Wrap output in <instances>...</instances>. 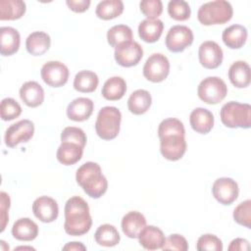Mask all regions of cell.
Returning a JSON list of instances; mask_svg holds the SVG:
<instances>
[{"mask_svg":"<svg viewBox=\"0 0 251 251\" xmlns=\"http://www.w3.org/2000/svg\"><path fill=\"white\" fill-rule=\"evenodd\" d=\"M66 233L72 236H80L87 233L92 226V219L89 213L87 202L80 196H73L65 204Z\"/></svg>","mask_w":251,"mask_h":251,"instance_id":"1","label":"cell"},{"mask_svg":"<svg viewBox=\"0 0 251 251\" xmlns=\"http://www.w3.org/2000/svg\"><path fill=\"white\" fill-rule=\"evenodd\" d=\"M75 179L83 191L94 199L100 198L108 189L107 178L103 176L100 166L95 162H86L81 165L76 170Z\"/></svg>","mask_w":251,"mask_h":251,"instance_id":"2","label":"cell"},{"mask_svg":"<svg viewBox=\"0 0 251 251\" xmlns=\"http://www.w3.org/2000/svg\"><path fill=\"white\" fill-rule=\"evenodd\" d=\"M233 10L229 2L217 0L204 3L200 6L197 18L204 25H224L232 18Z\"/></svg>","mask_w":251,"mask_h":251,"instance_id":"3","label":"cell"},{"mask_svg":"<svg viewBox=\"0 0 251 251\" xmlns=\"http://www.w3.org/2000/svg\"><path fill=\"white\" fill-rule=\"evenodd\" d=\"M222 123L230 128H249L251 126V106L247 103L229 101L220 112Z\"/></svg>","mask_w":251,"mask_h":251,"instance_id":"4","label":"cell"},{"mask_svg":"<svg viewBox=\"0 0 251 251\" xmlns=\"http://www.w3.org/2000/svg\"><path fill=\"white\" fill-rule=\"evenodd\" d=\"M122 114L120 110L113 106H106L100 109L96 123L95 130L97 135L104 140L116 138L120 132Z\"/></svg>","mask_w":251,"mask_h":251,"instance_id":"5","label":"cell"},{"mask_svg":"<svg viewBox=\"0 0 251 251\" xmlns=\"http://www.w3.org/2000/svg\"><path fill=\"white\" fill-rule=\"evenodd\" d=\"M197 94L204 103L215 105L225 99L227 94V86L222 78L208 76L199 83Z\"/></svg>","mask_w":251,"mask_h":251,"instance_id":"6","label":"cell"},{"mask_svg":"<svg viewBox=\"0 0 251 251\" xmlns=\"http://www.w3.org/2000/svg\"><path fill=\"white\" fill-rule=\"evenodd\" d=\"M170 73V62L161 53L152 54L143 66V75L152 82H161L167 78Z\"/></svg>","mask_w":251,"mask_h":251,"instance_id":"7","label":"cell"},{"mask_svg":"<svg viewBox=\"0 0 251 251\" xmlns=\"http://www.w3.org/2000/svg\"><path fill=\"white\" fill-rule=\"evenodd\" d=\"M194 35L191 30L186 25H174L172 26L165 38V43L167 48L174 52H182L186 47L190 46L193 42Z\"/></svg>","mask_w":251,"mask_h":251,"instance_id":"8","label":"cell"},{"mask_svg":"<svg viewBox=\"0 0 251 251\" xmlns=\"http://www.w3.org/2000/svg\"><path fill=\"white\" fill-rule=\"evenodd\" d=\"M41 78L51 87H61L69 79L68 67L59 61H49L45 63L40 71Z\"/></svg>","mask_w":251,"mask_h":251,"instance_id":"9","label":"cell"},{"mask_svg":"<svg viewBox=\"0 0 251 251\" xmlns=\"http://www.w3.org/2000/svg\"><path fill=\"white\" fill-rule=\"evenodd\" d=\"M34 133V125L29 120H21L11 125L5 132V144L13 148L20 143L27 142Z\"/></svg>","mask_w":251,"mask_h":251,"instance_id":"10","label":"cell"},{"mask_svg":"<svg viewBox=\"0 0 251 251\" xmlns=\"http://www.w3.org/2000/svg\"><path fill=\"white\" fill-rule=\"evenodd\" d=\"M212 193L215 199L221 204L230 205L238 197V184L230 177H221L214 181Z\"/></svg>","mask_w":251,"mask_h":251,"instance_id":"11","label":"cell"},{"mask_svg":"<svg viewBox=\"0 0 251 251\" xmlns=\"http://www.w3.org/2000/svg\"><path fill=\"white\" fill-rule=\"evenodd\" d=\"M116 62L125 68L137 65L143 57V49L136 41H128L115 48Z\"/></svg>","mask_w":251,"mask_h":251,"instance_id":"12","label":"cell"},{"mask_svg":"<svg viewBox=\"0 0 251 251\" xmlns=\"http://www.w3.org/2000/svg\"><path fill=\"white\" fill-rule=\"evenodd\" d=\"M160 151L163 157L170 161H177L186 151L184 135L171 134L160 138Z\"/></svg>","mask_w":251,"mask_h":251,"instance_id":"13","label":"cell"},{"mask_svg":"<svg viewBox=\"0 0 251 251\" xmlns=\"http://www.w3.org/2000/svg\"><path fill=\"white\" fill-rule=\"evenodd\" d=\"M198 57L200 64L204 68L213 70L222 64L224 54L221 46L217 42L208 40L199 46Z\"/></svg>","mask_w":251,"mask_h":251,"instance_id":"14","label":"cell"},{"mask_svg":"<svg viewBox=\"0 0 251 251\" xmlns=\"http://www.w3.org/2000/svg\"><path fill=\"white\" fill-rule=\"evenodd\" d=\"M34 216L42 223H52L59 215V207L55 199L49 196H40L32 203Z\"/></svg>","mask_w":251,"mask_h":251,"instance_id":"15","label":"cell"},{"mask_svg":"<svg viewBox=\"0 0 251 251\" xmlns=\"http://www.w3.org/2000/svg\"><path fill=\"white\" fill-rule=\"evenodd\" d=\"M94 103L86 97H78L73 100L67 108V116L75 122H83L87 120L93 112Z\"/></svg>","mask_w":251,"mask_h":251,"instance_id":"16","label":"cell"},{"mask_svg":"<svg viewBox=\"0 0 251 251\" xmlns=\"http://www.w3.org/2000/svg\"><path fill=\"white\" fill-rule=\"evenodd\" d=\"M20 97L26 106L35 108L43 103L44 90L38 82L26 81L20 88Z\"/></svg>","mask_w":251,"mask_h":251,"instance_id":"17","label":"cell"},{"mask_svg":"<svg viewBox=\"0 0 251 251\" xmlns=\"http://www.w3.org/2000/svg\"><path fill=\"white\" fill-rule=\"evenodd\" d=\"M121 225L123 232L127 237L138 238V235L146 226V219L141 213L130 211L123 217Z\"/></svg>","mask_w":251,"mask_h":251,"instance_id":"18","label":"cell"},{"mask_svg":"<svg viewBox=\"0 0 251 251\" xmlns=\"http://www.w3.org/2000/svg\"><path fill=\"white\" fill-rule=\"evenodd\" d=\"M21 44L19 31L11 26H2L0 28V53L2 56H11L15 54Z\"/></svg>","mask_w":251,"mask_h":251,"instance_id":"19","label":"cell"},{"mask_svg":"<svg viewBox=\"0 0 251 251\" xmlns=\"http://www.w3.org/2000/svg\"><path fill=\"white\" fill-rule=\"evenodd\" d=\"M189 123L193 130L201 134H207L214 126V116L209 110L199 107L190 113Z\"/></svg>","mask_w":251,"mask_h":251,"instance_id":"20","label":"cell"},{"mask_svg":"<svg viewBox=\"0 0 251 251\" xmlns=\"http://www.w3.org/2000/svg\"><path fill=\"white\" fill-rule=\"evenodd\" d=\"M140 245L147 250L162 249L166 237L163 231L154 226H145L138 235Z\"/></svg>","mask_w":251,"mask_h":251,"instance_id":"21","label":"cell"},{"mask_svg":"<svg viewBox=\"0 0 251 251\" xmlns=\"http://www.w3.org/2000/svg\"><path fill=\"white\" fill-rule=\"evenodd\" d=\"M12 235L20 241H31L38 235V226L29 218H21L14 223Z\"/></svg>","mask_w":251,"mask_h":251,"instance_id":"22","label":"cell"},{"mask_svg":"<svg viewBox=\"0 0 251 251\" xmlns=\"http://www.w3.org/2000/svg\"><path fill=\"white\" fill-rule=\"evenodd\" d=\"M248 36L247 28L241 25H232L223 31L222 38L224 43L230 49L241 48Z\"/></svg>","mask_w":251,"mask_h":251,"instance_id":"23","label":"cell"},{"mask_svg":"<svg viewBox=\"0 0 251 251\" xmlns=\"http://www.w3.org/2000/svg\"><path fill=\"white\" fill-rule=\"evenodd\" d=\"M164 29V24L161 20H143L138 25V34L139 37L147 42V43H154L162 35Z\"/></svg>","mask_w":251,"mask_h":251,"instance_id":"24","label":"cell"},{"mask_svg":"<svg viewBox=\"0 0 251 251\" xmlns=\"http://www.w3.org/2000/svg\"><path fill=\"white\" fill-rule=\"evenodd\" d=\"M228 78L237 88H244L250 84V67L244 61L234 62L228 69Z\"/></svg>","mask_w":251,"mask_h":251,"instance_id":"25","label":"cell"},{"mask_svg":"<svg viewBox=\"0 0 251 251\" xmlns=\"http://www.w3.org/2000/svg\"><path fill=\"white\" fill-rule=\"evenodd\" d=\"M51 44L50 36L44 31H34L25 40V47L29 54L41 56L48 51Z\"/></svg>","mask_w":251,"mask_h":251,"instance_id":"26","label":"cell"},{"mask_svg":"<svg viewBox=\"0 0 251 251\" xmlns=\"http://www.w3.org/2000/svg\"><path fill=\"white\" fill-rule=\"evenodd\" d=\"M83 154V148L73 142H62L59 146L56 156L58 161L65 165L71 166L77 163Z\"/></svg>","mask_w":251,"mask_h":251,"instance_id":"27","label":"cell"},{"mask_svg":"<svg viewBox=\"0 0 251 251\" xmlns=\"http://www.w3.org/2000/svg\"><path fill=\"white\" fill-rule=\"evenodd\" d=\"M151 103L152 97L149 91L137 89L130 94L127 100V108L134 115H142L149 110Z\"/></svg>","mask_w":251,"mask_h":251,"instance_id":"28","label":"cell"},{"mask_svg":"<svg viewBox=\"0 0 251 251\" xmlns=\"http://www.w3.org/2000/svg\"><path fill=\"white\" fill-rule=\"evenodd\" d=\"M126 92V80L121 76H113L108 78L101 90L102 96L110 101H116L123 98Z\"/></svg>","mask_w":251,"mask_h":251,"instance_id":"29","label":"cell"},{"mask_svg":"<svg viewBox=\"0 0 251 251\" xmlns=\"http://www.w3.org/2000/svg\"><path fill=\"white\" fill-rule=\"evenodd\" d=\"M25 3L22 0H1L0 20L14 21L22 18L25 13Z\"/></svg>","mask_w":251,"mask_h":251,"instance_id":"30","label":"cell"},{"mask_svg":"<svg viewBox=\"0 0 251 251\" xmlns=\"http://www.w3.org/2000/svg\"><path fill=\"white\" fill-rule=\"evenodd\" d=\"M96 243L105 247H113L119 244L121 236L117 228L110 224L101 225L94 233Z\"/></svg>","mask_w":251,"mask_h":251,"instance_id":"31","label":"cell"},{"mask_svg":"<svg viewBox=\"0 0 251 251\" xmlns=\"http://www.w3.org/2000/svg\"><path fill=\"white\" fill-rule=\"evenodd\" d=\"M99 83V78L97 75L88 70L78 72L74 79V87L76 91L82 93L93 92Z\"/></svg>","mask_w":251,"mask_h":251,"instance_id":"32","label":"cell"},{"mask_svg":"<svg viewBox=\"0 0 251 251\" xmlns=\"http://www.w3.org/2000/svg\"><path fill=\"white\" fill-rule=\"evenodd\" d=\"M124 3L121 0H103L96 6L95 14L99 19L109 21L122 15Z\"/></svg>","mask_w":251,"mask_h":251,"instance_id":"33","label":"cell"},{"mask_svg":"<svg viewBox=\"0 0 251 251\" xmlns=\"http://www.w3.org/2000/svg\"><path fill=\"white\" fill-rule=\"evenodd\" d=\"M108 43L117 48L123 43L132 40V30L126 25H117L112 26L107 32Z\"/></svg>","mask_w":251,"mask_h":251,"instance_id":"34","label":"cell"},{"mask_svg":"<svg viewBox=\"0 0 251 251\" xmlns=\"http://www.w3.org/2000/svg\"><path fill=\"white\" fill-rule=\"evenodd\" d=\"M171 134H178L185 136V129L183 124L176 118H168L163 120L158 127L159 138Z\"/></svg>","mask_w":251,"mask_h":251,"instance_id":"35","label":"cell"},{"mask_svg":"<svg viewBox=\"0 0 251 251\" xmlns=\"http://www.w3.org/2000/svg\"><path fill=\"white\" fill-rule=\"evenodd\" d=\"M168 13L172 19L181 22L190 18L191 9L186 1L173 0L168 4Z\"/></svg>","mask_w":251,"mask_h":251,"instance_id":"36","label":"cell"},{"mask_svg":"<svg viewBox=\"0 0 251 251\" xmlns=\"http://www.w3.org/2000/svg\"><path fill=\"white\" fill-rule=\"evenodd\" d=\"M0 112L3 121H12L22 114V107L15 99L8 97L1 101Z\"/></svg>","mask_w":251,"mask_h":251,"instance_id":"37","label":"cell"},{"mask_svg":"<svg viewBox=\"0 0 251 251\" xmlns=\"http://www.w3.org/2000/svg\"><path fill=\"white\" fill-rule=\"evenodd\" d=\"M234 221L247 228H251V201L245 200L238 204L233 211Z\"/></svg>","mask_w":251,"mask_h":251,"instance_id":"38","label":"cell"},{"mask_svg":"<svg viewBox=\"0 0 251 251\" xmlns=\"http://www.w3.org/2000/svg\"><path fill=\"white\" fill-rule=\"evenodd\" d=\"M61 140L62 142H73L84 148L87 138L81 128L75 126H67L62 130Z\"/></svg>","mask_w":251,"mask_h":251,"instance_id":"39","label":"cell"},{"mask_svg":"<svg viewBox=\"0 0 251 251\" xmlns=\"http://www.w3.org/2000/svg\"><path fill=\"white\" fill-rule=\"evenodd\" d=\"M196 249L199 251L210 250V251H222L223 243L222 240L214 234H203L201 235L196 243Z\"/></svg>","mask_w":251,"mask_h":251,"instance_id":"40","label":"cell"},{"mask_svg":"<svg viewBox=\"0 0 251 251\" xmlns=\"http://www.w3.org/2000/svg\"><path fill=\"white\" fill-rule=\"evenodd\" d=\"M141 13L148 20H156L163 12V4L160 0H143L139 3Z\"/></svg>","mask_w":251,"mask_h":251,"instance_id":"41","label":"cell"},{"mask_svg":"<svg viewBox=\"0 0 251 251\" xmlns=\"http://www.w3.org/2000/svg\"><path fill=\"white\" fill-rule=\"evenodd\" d=\"M163 250H177L186 251L188 250V243L186 239L180 234H171L169 235L162 247Z\"/></svg>","mask_w":251,"mask_h":251,"instance_id":"42","label":"cell"},{"mask_svg":"<svg viewBox=\"0 0 251 251\" xmlns=\"http://www.w3.org/2000/svg\"><path fill=\"white\" fill-rule=\"evenodd\" d=\"M1 229L0 231L3 232L8 222H9V216H8V210L10 208V197L9 195L2 191L1 192Z\"/></svg>","mask_w":251,"mask_h":251,"instance_id":"43","label":"cell"},{"mask_svg":"<svg viewBox=\"0 0 251 251\" xmlns=\"http://www.w3.org/2000/svg\"><path fill=\"white\" fill-rule=\"evenodd\" d=\"M68 7L75 13H83L90 6V0H67Z\"/></svg>","mask_w":251,"mask_h":251,"instance_id":"44","label":"cell"},{"mask_svg":"<svg viewBox=\"0 0 251 251\" xmlns=\"http://www.w3.org/2000/svg\"><path fill=\"white\" fill-rule=\"evenodd\" d=\"M227 249L229 251H247L250 249V245L248 240L244 238H235L230 242Z\"/></svg>","mask_w":251,"mask_h":251,"instance_id":"45","label":"cell"},{"mask_svg":"<svg viewBox=\"0 0 251 251\" xmlns=\"http://www.w3.org/2000/svg\"><path fill=\"white\" fill-rule=\"evenodd\" d=\"M63 250H86V247L81 242H69L64 247Z\"/></svg>","mask_w":251,"mask_h":251,"instance_id":"46","label":"cell"},{"mask_svg":"<svg viewBox=\"0 0 251 251\" xmlns=\"http://www.w3.org/2000/svg\"><path fill=\"white\" fill-rule=\"evenodd\" d=\"M18 249H33V248H31V247H18V248H15V250H18Z\"/></svg>","mask_w":251,"mask_h":251,"instance_id":"47","label":"cell"}]
</instances>
